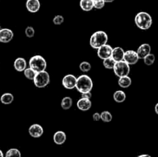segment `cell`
I'll return each instance as SVG.
<instances>
[{"label": "cell", "instance_id": "37", "mask_svg": "<svg viewBox=\"0 0 158 157\" xmlns=\"http://www.w3.org/2000/svg\"><path fill=\"white\" fill-rule=\"evenodd\" d=\"M0 157H5L4 154H3L2 151V150H1V149H0Z\"/></svg>", "mask_w": 158, "mask_h": 157}, {"label": "cell", "instance_id": "7", "mask_svg": "<svg viewBox=\"0 0 158 157\" xmlns=\"http://www.w3.org/2000/svg\"><path fill=\"white\" fill-rule=\"evenodd\" d=\"M77 78L73 74H68L66 75L63 78L62 80V84L63 87L67 89H73L76 88V84H77Z\"/></svg>", "mask_w": 158, "mask_h": 157}, {"label": "cell", "instance_id": "20", "mask_svg": "<svg viewBox=\"0 0 158 157\" xmlns=\"http://www.w3.org/2000/svg\"><path fill=\"white\" fill-rule=\"evenodd\" d=\"M114 99L116 103H122L126 99V93L122 90H117L114 93Z\"/></svg>", "mask_w": 158, "mask_h": 157}, {"label": "cell", "instance_id": "13", "mask_svg": "<svg viewBox=\"0 0 158 157\" xmlns=\"http://www.w3.org/2000/svg\"><path fill=\"white\" fill-rule=\"evenodd\" d=\"M151 52V47L148 43H143V44L140 45L139 48L137 49V53L138 55L139 58H142L143 59L145 56L149 55Z\"/></svg>", "mask_w": 158, "mask_h": 157}, {"label": "cell", "instance_id": "35", "mask_svg": "<svg viewBox=\"0 0 158 157\" xmlns=\"http://www.w3.org/2000/svg\"><path fill=\"white\" fill-rule=\"evenodd\" d=\"M154 110H155V112L158 115V103L156 104L155 107H154Z\"/></svg>", "mask_w": 158, "mask_h": 157}, {"label": "cell", "instance_id": "17", "mask_svg": "<svg viewBox=\"0 0 158 157\" xmlns=\"http://www.w3.org/2000/svg\"><path fill=\"white\" fill-rule=\"evenodd\" d=\"M66 140V134L63 131H57L53 135V141L56 145H63Z\"/></svg>", "mask_w": 158, "mask_h": 157}, {"label": "cell", "instance_id": "23", "mask_svg": "<svg viewBox=\"0 0 158 157\" xmlns=\"http://www.w3.org/2000/svg\"><path fill=\"white\" fill-rule=\"evenodd\" d=\"M100 119L103 123H110V122L112 121L113 115L109 111H103L100 113Z\"/></svg>", "mask_w": 158, "mask_h": 157}, {"label": "cell", "instance_id": "2", "mask_svg": "<svg viewBox=\"0 0 158 157\" xmlns=\"http://www.w3.org/2000/svg\"><path fill=\"white\" fill-rule=\"evenodd\" d=\"M94 87L93 80L89 75H81L77 78L76 88L77 91L80 93H86V92H91Z\"/></svg>", "mask_w": 158, "mask_h": 157}, {"label": "cell", "instance_id": "24", "mask_svg": "<svg viewBox=\"0 0 158 157\" xmlns=\"http://www.w3.org/2000/svg\"><path fill=\"white\" fill-rule=\"evenodd\" d=\"M5 157H21V152L18 149L12 148L6 152Z\"/></svg>", "mask_w": 158, "mask_h": 157}, {"label": "cell", "instance_id": "29", "mask_svg": "<svg viewBox=\"0 0 158 157\" xmlns=\"http://www.w3.org/2000/svg\"><path fill=\"white\" fill-rule=\"evenodd\" d=\"M25 34L28 38H32L35 35V29L32 26H27L25 30Z\"/></svg>", "mask_w": 158, "mask_h": 157}, {"label": "cell", "instance_id": "15", "mask_svg": "<svg viewBox=\"0 0 158 157\" xmlns=\"http://www.w3.org/2000/svg\"><path fill=\"white\" fill-rule=\"evenodd\" d=\"M125 51L123 50V48L121 47H116L113 49L112 55H111V58L117 62H120L123 60V57H124Z\"/></svg>", "mask_w": 158, "mask_h": 157}, {"label": "cell", "instance_id": "19", "mask_svg": "<svg viewBox=\"0 0 158 157\" xmlns=\"http://www.w3.org/2000/svg\"><path fill=\"white\" fill-rule=\"evenodd\" d=\"M131 83H132V80H131V77H129V75L119 78L118 85L120 87L123 88V89H127V88L130 87Z\"/></svg>", "mask_w": 158, "mask_h": 157}, {"label": "cell", "instance_id": "12", "mask_svg": "<svg viewBox=\"0 0 158 157\" xmlns=\"http://www.w3.org/2000/svg\"><path fill=\"white\" fill-rule=\"evenodd\" d=\"M40 0H27L26 3V7L27 10L31 13H35L40 9Z\"/></svg>", "mask_w": 158, "mask_h": 157}, {"label": "cell", "instance_id": "14", "mask_svg": "<svg viewBox=\"0 0 158 157\" xmlns=\"http://www.w3.org/2000/svg\"><path fill=\"white\" fill-rule=\"evenodd\" d=\"M77 106L80 110L81 111H88L92 107V102L91 99H87L80 98L77 101Z\"/></svg>", "mask_w": 158, "mask_h": 157}, {"label": "cell", "instance_id": "30", "mask_svg": "<svg viewBox=\"0 0 158 157\" xmlns=\"http://www.w3.org/2000/svg\"><path fill=\"white\" fill-rule=\"evenodd\" d=\"M93 2H94V8L97 9H103L106 3L103 0H93Z\"/></svg>", "mask_w": 158, "mask_h": 157}, {"label": "cell", "instance_id": "9", "mask_svg": "<svg viewBox=\"0 0 158 157\" xmlns=\"http://www.w3.org/2000/svg\"><path fill=\"white\" fill-rule=\"evenodd\" d=\"M112 51H113V48L111 47L110 45L106 44L97 49V55H98V57L104 60L106 59V58H110V57H111V55H112Z\"/></svg>", "mask_w": 158, "mask_h": 157}, {"label": "cell", "instance_id": "22", "mask_svg": "<svg viewBox=\"0 0 158 157\" xmlns=\"http://www.w3.org/2000/svg\"><path fill=\"white\" fill-rule=\"evenodd\" d=\"M73 106V99L69 96H66L62 99L61 107L64 110H68Z\"/></svg>", "mask_w": 158, "mask_h": 157}, {"label": "cell", "instance_id": "8", "mask_svg": "<svg viewBox=\"0 0 158 157\" xmlns=\"http://www.w3.org/2000/svg\"><path fill=\"white\" fill-rule=\"evenodd\" d=\"M139 57L136 51L134 50H127L125 52L124 57H123V61L126 62L128 65H134L139 61Z\"/></svg>", "mask_w": 158, "mask_h": 157}, {"label": "cell", "instance_id": "26", "mask_svg": "<svg viewBox=\"0 0 158 157\" xmlns=\"http://www.w3.org/2000/svg\"><path fill=\"white\" fill-rule=\"evenodd\" d=\"M115 63H116V62L114 61V60L111 57H110V58H106V59H104L103 61V66H104V67L107 69H114V66H115Z\"/></svg>", "mask_w": 158, "mask_h": 157}, {"label": "cell", "instance_id": "10", "mask_svg": "<svg viewBox=\"0 0 158 157\" xmlns=\"http://www.w3.org/2000/svg\"><path fill=\"white\" fill-rule=\"evenodd\" d=\"M14 33L11 29H0V42L9 43L13 38Z\"/></svg>", "mask_w": 158, "mask_h": 157}, {"label": "cell", "instance_id": "18", "mask_svg": "<svg viewBox=\"0 0 158 157\" xmlns=\"http://www.w3.org/2000/svg\"><path fill=\"white\" fill-rule=\"evenodd\" d=\"M80 6L82 10L85 11V12H89L94 9L93 0H80Z\"/></svg>", "mask_w": 158, "mask_h": 157}, {"label": "cell", "instance_id": "36", "mask_svg": "<svg viewBox=\"0 0 158 157\" xmlns=\"http://www.w3.org/2000/svg\"><path fill=\"white\" fill-rule=\"evenodd\" d=\"M103 1H104L105 2L110 3V2H114V0H103Z\"/></svg>", "mask_w": 158, "mask_h": 157}, {"label": "cell", "instance_id": "25", "mask_svg": "<svg viewBox=\"0 0 158 157\" xmlns=\"http://www.w3.org/2000/svg\"><path fill=\"white\" fill-rule=\"evenodd\" d=\"M23 73H24L25 77H26V78H28V79L29 80H33L34 78H35L36 72H35L33 69H31V68L29 67L26 68V69L23 71Z\"/></svg>", "mask_w": 158, "mask_h": 157}, {"label": "cell", "instance_id": "28", "mask_svg": "<svg viewBox=\"0 0 158 157\" xmlns=\"http://www.w3.org/2000/svg\"><path fill=\"white\" fill-rule=\"evenodd\" d=\"M91 64L89 62H82L80 65V69L83 72H87L91 70Z\"/></svg>", "mask_w": 158, "mask_h": 157}, {"label": "cell", "instance_id": "5", "mask_svg": "<svg viewBox=\"0 0 158 157\" xmlns=\"http://www.w3.org/2000/svg\"><path fill=\"white\" fill-rule=\"evenodd\" d=\"M34 85L37 88H45L50 83V75L46 70L43 72H36L34 79L32 80Z\"/></svg>", "mask_w": 158, "mask_h": 157}, {"label": "cell", "instance_id": "32", "mask_svg": "<svg viewBox=\"0 0 158 157\" xmlns=\"http://www.w3.org/2000/svg\"><path fill=\"white\" fill-rule=\"evenodd\" d=\"M81 98L91 99V98H92V93H91V92H86V93H81Z\"/></svg>", "mask_w": 158, "mask_h": 157}, {"label": "cell", "instance_id": "1", "mask_svg": "<svg viewBox=\"0 0 158 157\" xmlns=\"http://www.w3.org/2000/svg\"><path fill=\"white\" fill-rule=\"evenodd\" d=\"M134 22L136 26L142 30H148L151 27L153 19L151 15L146 12H140L136 15Z\"/></svg>", "mask_w": 158, "mask_h": 157}, {"label": "cell", "instance_id": "4", "mask_svg": "<svg viewBox=\"0 0 158 157\" xmlns=\"http://www.w3.org/2000/svg\"><path fill=\"white\" fill-rule=\"evenodd\" d=\"M47 66L46 59L40 55H35L31 57L29 59V67L33 69L35 72L45 71Z\"/></svg>", "mask_w": 158, "mask_h": 157}, {"label": "cell", "instance_id": "16", "mask_svg": "<svg viewBox=\"0 0 158 157\" xmlns=\"http://www.w3.org/2000/svg\"><path fill=\"white\" fill-rule=\"evenodd\" d=\"M14 68L17 72H23L27 68V62L24 58L19 57L14 62Z\"/></svg>", "mask_w": 158, "mask_h": 157}, {"label": "cell", "instance_id": "31", "mask_svg": "<svg viewBox=\"0 0 158 157\" xmlns=\"http://www.w3.org/2000/svg\"><path fill=\"white\" fill-rule=\"evenodd\" d=\"M63 22H64V18L61 15H56V16H54L53 19H52V22L54 23V25H56V26H60V25L63 24Z\"/></svg>", "mask_w": 158, "mask_h": 157}, {"label": "cell", "instance_id": "3", "mask_svg": "<svg viewBox=\"0 0 158 157\" xmlns=\"http://www.w3.org/2000/svg\"><path fill=\"white\" fill-rule=\"evenodd\" d=\"M108 35L103 31H97L95 32L90 37L89 45L93 49H98L101 46L107 44Z\"/></svg>", "mask_w": 158, "mask_h": 157}, {"label": "cell", "instance_id": "6", "mask_svg": "<svg viewBox=\"0 0 158 157\" xmlns=\"http://www.w3.org/2000/svg\"><path fill=\"white\" fill-rule=\"evenodd\" d=\"M114 74L117 75V77L120 78V77L127 76L129 75L130 72H131V67L130 65H128L126 62L120 61L117 62L115 63V66L114 67Z\"/></svg>", "mask_w": 158, "mask_h": 157}, {"label": "cell", "instance_id": "34", "mask_svg": "<svg viewBox=\"0 0 158 157\" xmlns=\"http://www.w3.org/2000/svg\"><path fill=\"white\" fill-rule=\"evenodd\" d=\"M137 157H151V155H148V154H143V155H140Z\"/></svg>", "mask_w": 158, "mask_h": 157}, {"label": "cell", "instance_id": "33", "mask_svg": "<svg viewBox=\"0 0 158 157\" xmlns=\"http://www.w3.org/2000/svg\"><path fill=\"white\" fill-rule=\"evenodd\" d=\"M93 119H94V120L95 122H99L100 119V113H99V112H95V113H94V115H93Z\"/></svg>", "mask_w": 158, "mask_h": 157}, {"label": "cell", "instance_id": "11", "mask_svg": "<svg viewBox=\"0 0 158 157\" xmlns=\"http://www.w3.org/2000/svg\"><path fill=\"white\" fill-rule=\"evenodd\" d=\"M44 130L40 124H32L29 128V134L33 138H40L43 135Z\"/></svg>", "mask_w": 158, "mask_h": 157}, {"label": "cell", "instance_id": "38", "mask_svg": "<svg viewBox=\"0 0 158 157\" xmlns=\"http://www.w3.org/2000/svg\"><path fill=\"white\" fill-rule=\"evenodd\" d=\"M0 29H1V26H0Z\"/></svg>", "mask_w": 158, "mask_h": 157}, {"label": "cell", "instance_id": "21", "mask_svg": "<svg viewBox=\"0 0 158 157\" xmlns=\"http://www.w3.org/2000/svg\"><path fill=\"white\" fill-rule=\"evenodd\" d=\"M0 101L2 104L4 105H9L12 103L14 101V95L12 93L9 92H6L2 95L1 98H0Z\"/></svg>", "mask_w": 158, "mask_h": 157}, {"label": "cell", "instance_id": "27", "mask_svg": "<svg viewBox=\"0 0 158 157\" xmlns=\"http://www.w3.org/2000/svg\"><path fill=\"white\" fill-rule=\"evenodd\" d=\"M143 59V62H144L145 65H147V66H151V65H153L154 63L156 58H155V55H154V54L150 53L149 55L145 56Z\"/></svg>", "mask_w": 158, "mask_h": 157}]
</instances>
